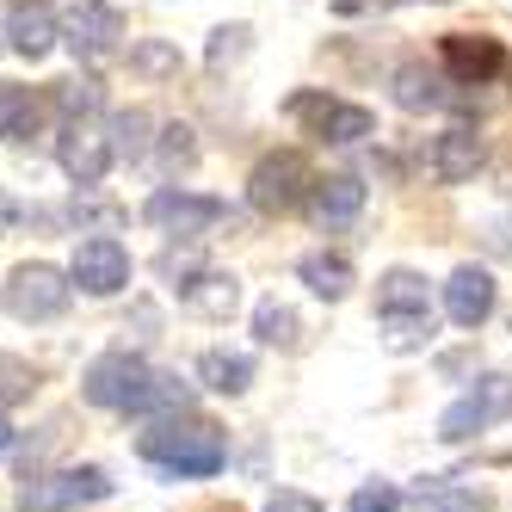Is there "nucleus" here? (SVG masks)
I'll list each match as a JSON object with an SVG mask.
<instances>
[{
    "label": "nucleus",
    "mask_w": 512,
    "mask_h": 512,
    "mask_svg": "<svg viewBox=\"0 0 512 512\" xmlns=\"http://www.w3.org/2000/svg\"><path fill=\"white\" fill-rule=\"evenodd\" d=\"M142 463H155L167 482H179V475H216L229 457V438L216 420H198V414H161L149 420V432L136 438Z\"/></svg>",
    "instance_id": "1"
},
{
    "label": "nucleus",
    "mask_w": 512,
    "mask_h": 512,
    "mask_svg": "<svg viewBox=\"0 0 512 512\" xmlns=\"http://www.w3.org/2000/svg\"><path fill=\"white\" fill-rule=\"evenodd\" d=\"M155 371L142 364L136 352H105L87 364V377H81V395L93 401V408H112V414H136L142 408V395H149Z\"/></svg>",
    "instance_id": "2"
},
{
    "label": "nucleus",
    "mask_w": 512,
    "mask_h": 512,
    "mask_svg": "<svg viewBox=\"0 0 512 512\" xmlns=\"http://www.w3.org/2000/svg\"><path fill=\"white\" fill-rule=\"evenodd\" d=\"M500 420H512V377L506 371H494V377L475 383L469 395H457L451 408L438 414V438H445V445H469L475 432H488Z\"/></svg>",
    "instance_id": "3"
},
{
    "label": "nucleus",
    "mask_w": 512,
    "mask_h": 512,
    "mask_svg": "<svg viewBox=\"0 0 512 512\" xmlns=\"http://www.w3.org/2000/svg\"><path fill=\"white\" fill-rule=\"evenodd\" d=\"M309 186H315L309 161L297 149H278V155H266L260 167H253L247 198H253V210H260V216H290L297 204H309Z\"/></svg>",
    "instance_id": "4"
},
{
    "label": "nucleus",
    "mask_w": 512,
    "mask_h": 512,
    "mask_svg": "<svg viewBox=\"0 0 512 512\" xmlns=\"http://www.w3.org/2000/svg\"><path fill=\"white\" fill-rule=\"evenodd\" d=\"M112 155H118V142L105 136L99 112H75V118H62L56 161H62V173L75 179V186H99V179H105V167H112Z\"/></svg>",
    "instance_id": "5"
},
{
    "label": "nucleus",
    "mask_w": 512,
    "mask_h": 512,
    "mask_svg": "<svg viewBox=\"0 0 512 512\" xmlns=\"http://www.w3.org/2000/svg\"><path fill=\"white\" fill-rule=\"evenodd\" d=\"M149 223L155 229H167V235H179V241H210L216 229L229 223V204L223 198H204V192H155L149 198Z\"/></svg>",
    "instance_id": "6"
},
{
    "label": "nucleus",
    "mask_w": 512,
    "mask_h": 512,
    "mask_svg": "<svg viewBox=\"0 0 512 512\" xmlns=\"http://www.w3.org/2000/svg\"><path fill=\"white\" fill-rule=\"evenodd\" d=\"M438 62H445V75L457 87H494V81H506V68H512L500 38H482V31H451V38L438 44Z\"/></svg>",
    "instance_id": "7"
},
{
    "label": "nucleus",
    "mask_w": 512,
    "mask_h": 512,
    "mask_svg": "<svg viewBox=\"0 0 512 512\" xmlns=\"http://www.w3.org/2000/svg\"><path fill=\"white\" fill-rule=\"evenodd\" d=\"M75 297V284H68L56 266H19L7 278V315L13 321H56Z\"/></svg>",
    "instance_id": "8"
},
{
    "label": "nucleus",
    "mask_w": 512,
    "mask_h": 512,
    "mask_svg": "<svg viewBox=\"0 0 512 512\" xmlns=\"http://www.w3.org/2000/svg\"><path fill=\"white\" fill-rule=\"evenodd\" d=\"M68 278H75L87 297H118L130 284V247L118 235H87L75 247V260H68Z\"/></svg>",
    "instance_id": "9"
},
{
    "label": "nucleus",
    "mask_w": 512,
    "mask_h": 512,
    "mask_svg": "<svg viewBox=\"0 0 512 512\" xmlns=\"http://www.w3.org/2000/svg\"><path fill=\"white\" fill-rule=\"evenodd\" d=\"M118 38H124V13L112 7V0H81V7L62 13V44L81 62H105L118 50Z\"/></svg>",
    "instance_id": "10"
},
{
    "label": "nucleus",
    "mask_w": 512,
    "mask_h": 512,
    "mask_svg": "<svg viewBox=\"0 0 512 512\" xmlns=\"http://www.w3.org/2000/svg\"><path fill=\"white\" fill-rule=\"evenodd\" d=\"M290 118L309 124L321 142H364L377 130V118L364 112V105H346L334 93H297V99H290Z\"/></svg>",
    "instance_id": "11"
},
{
    "label": "nucleus",
    "mask_w": 512,
    "mask_h": 512,
    "mask_svg": "<svg viewBox=\"0 0 512 512\" xmlns=\"http://www.w3.org/2000/svg\"><path fill=\"white\" fill-rule=\"evenodd\" d=\"M112 494V475L105 469H62V475H44V482H25L19 506L25 512H62V506H81V500H105Z\"/></svg>",
    "instance_id": "12"
},
{
    "label": "nucleus",
    "mask_w": 512,
    "mask_h": 512,
    "mask_svg": "<svg viewBox=\"0 0 512 512\" xmlns=\"http://www.w3.org/2000/svg\"><path fill=\"white\" fill-rule=\"evenodd\" d=\"M173 290H179V303H186V309H198V315H210V321H229V315L241 309L235 272H204V266H192V272L173 278Z\"/></svg>",
    "instance_id": "13"
},
{
    "label": "nucleus",
    "mask_w": 512,
    "mask_h": 512,
    "mask_svg": "<svg viewBox=\"0 0 512 512\" xmlns=\"http://www.w3.org/2000/svg\"><path fill=\"white\" fill-rule=\"evenodd\" d=\"M494 272H482V266H457L451 272V284H445V315L457 321V327H482L488 315H494Z\"/></svg>",
    "instance_id": "14"
},
{
    "label": "nucleus",
    "mask_w": 512,
    "mask_h": 512,
    "mask_svg": "<svg viewBox=\"0 0 512 512\" xmlns=\"http://www.w3.org/2000/svg\"><path fill=\"white\" fill-rule=\"evenodd\" d=\"M451 75H445V62L426 68V62H401L395 68V105L401 112H438V105H451Z\"/></svg>",
    "instance_id": "15"
},
{
    "label": "nucleus",
    "mask_w": 512,
    "mask_h": 512,
    "mask_svg": "<svg viewBox=\"0 0 512 512\" xmlns=\"http://www.w3.org/2000/svg\"><path fill=\"white\" fill-rule=\"evenodd\" d=\"M358 210H364V186L352 173H327V179H315L309 186V216L321 229H346V223H358Z\"/></svg>",
    "instance_id": "16"
},
{
    "label": "nucleus",
    "mask_w": 512,
    "mask_h": 512,
    "mask_svg": "<svg viewBox=\"0 0 512 512\" xmlns=\"http://www.w3.org/2000/svg\"><path fill=\"white\" fill-rule=\"evenodd\" d=\"M482 136H475L469 124H451L445 136L432 142V173L445 179V186H463V179H475V167H482Z\"/></svg>",
    "instance_id": "17"
},
{
    "label": "nucleus",
    "mask_w": 512,
    "mask_h": 512,
    "mask_svg": "<svg viewBox=\"0 0 512 512\" xmlns=\"http://www.w3.org/2000/svg\"><path fill=\"white\" fill-rule=\"evenodd\" d=\"M414 506L420 512H494V500L469 482H451V475H426L414 488Z\"/></svg>",
    "instance_id": "18"
},
{
    "label": "nucleus",
    "mask_w": 512,
    "mask_h": 512,
    "mask_svg": "<svg viewBox=\"0 0 512 512\" xmlns=\"http://www.w3.org/2000/svg\"><path fill=\"white\" fill-rule=\"evenodd\" d=\"M50 44H56V19H50V0H25V7L13 13V50L19 56H50Z\"/></svg>",
    "instance_id": "19"
},
{
    "label": "nucleus",
    "mask_w": 512,
    "mask_h": 512,
    "mask_svg": "<svg viewBox=\"0 0 512 512\" xmlns=\"http://www.w3.org/2000/svg\"><path fill=\"white\" fill-rule=\"evenodd\" d=\"M198 377H204V389H216V395H247V383H253V358L216 346V352L198 358Z\"/></svg>",
    "instance_id": "20"
},
{
    "label": "nucleus",
    "mask_w": 512,
    "mask_h": 512,
    "mask_svg": "<svg viewBox=\"0 0 512 512\" xmlns=\"http://www.w3.org/2000/svg\"><path fill=\"white\" fill-rule=\"evenodd\" d=\"M303 284L315 290V297H327V303H340L346 290H352V260L346 253H303Z\"/></svg>",
    "instance_id": "21"
},
{
    "label": "nucleus",
    "mask_w": 512,
    "mask_h": 512,
    "mask_svg": "<svg viewBox=\"0 0 512 512\" xmlns=\"http://www.w3.org/2000/svg\"><path fill=\"white\" fill-rule=\"evenodd\" d=\"M38 112H44V99L31 93V87L0 81V136H7V142H19V136L38 130Z\"/></svg>",
    "instance_id": "22"
},
{
    "label": "nucleus",
    "mask_w": 512,
    "mask_h": 512,
    "mask_svg": "<svg viewBox=\"0 0 512 512\" xmlns=\"http://www.w3.org/2000/svg\"><path fill=\"white\" fill-rule=\"evenodd\" d=\"M395 309H432L426 278H420V272H408V266L383 272V284H377V315H395Z\"/></svg>",
    "instance_id": "23"
},
{
    "label": "nucleus",
    "mask_w": 512,
    "mask_h": 512,
    "mask_svg": "<svg viewBox=\"0 0 512 512\" xmlns=\"http://www.w3.org/2000/svg\"><path fill=\"white\" fill-rule=\"evenodd\" d=\"M377 327L389 352H420L432 340V309H395V315H377Z\"/></svg>",
    "instance_id": "24"
},
{
    "label": "nucleus",
    "mask_w": 512,
    "mask_h": 512,
    "mask_svg": "<svg viewBox=\"0 0 512 512\" xmlns=\"http://www.w3.org/2000/svg\"><path fill=\"white\" fill-rule=\"evenodd\" d=\"M253 334H260V346H297V315H290L278 297H266L253 309Z\"/></svg>",
    "instance_id": "25"
},
{
    "label": "nucleus",
    "mask_w": 512,
    "mask_h": 512,
    "mask_svg": "<svg viewBox=\"0 0 512 512\" xmlns=\"http://www.w3.org/2000/svg\"><path fill=\"white\" fill-rule=\"evenodd\" d=\"M112 142H118L124 161H142L149 155V112H118L112 118Z\"/></svg>",
    "instance_id": "26"
},
{
    "label": "nucleus",
    "mask_w": 512,
    "mask_h": 512,
    "mask_svg": "<svg viewBox=\"0 0 512 512\" xmlns=\"http://www.w3.org/2000/svg\"><path fill=\"white\" fill-rule=\"evenodd\" d=\"M161 161H167V173H179V167L198 161V142H192L186 124H167V130H161Z\"/></svg>",
    "instance_id": "27"
},
{
    "label": "nucleus",
    "mask_w": 512,
    "mask_h": 512,
    "mask_svg": "<svg viewBox=\"0 0 512 512\" xmlns=\"http://www.w3.org/2000/svg\"><path fill=\"white\" fill-rule=\"evenodd\" d=\"M130 68H142V75H179V50L161 44V38H149L142 50H130Z\"/></svg>",
    "instance_id": "28"
},
{
    "label": "nucleus",
    "mask_w": 512,
    "mask_h": 512,
    "mask_svg": "<svg viewBox=\"0 0 512 512\" xmlns=\"http://www.w3.org/2000/svg\"><path fill=\"white\" fill-rule=\"evenodd\" d=\"M235 56H247V25H216L210 31V68H223Z\"/></svg>",
    "instance_id": "29"
},
{
    "label": "nucleus",
    "mask_w": 512,
    "mask_h": 512,
    "mask_svg": "<svg viewBox=\"0 0 512 512\" xmlns=\"http://www.w3.org/2000/svg\"><path fill=\"white\" fill-rule=\"evenodd\" d=\"M352 512H401V488L395 482H364L352 494Z\"/></svg>",
    "instance_id": "30"
},
{
    "label": "nucleus",
    "mask_w": 512,
    "mask_h": 512,
    "mask_svg": "<svg viewBox=\"0 0 512 512\" xmlns=\"http://www.w3.org/2000/svg\"><path fill=\"white\" fill-rule=\"evenodd\" d=\"M31 389H38V383H31L25 364L19 358H0V401H25Z\"/></svg>",
    "instance_id": "31"
},
{
    "label": "nucleus",
    "mask_w": 512,
    "mask_h": 512,
    "mask_svg": "<svg viewBox=\"0 0 512 512\" xmlns=\"http://www.w3.org/2000/svg\"><path fill=\"white\" fill-rule=\"evenodd\" d=\"M266 512H327L315 494H297V488H278L272 500H266Z\"/></svg>",
    "instance_id": "32"
},
{
    "label": "nucleus",
    "mask_w": 512,
    "mask_h": 512,
    "mask_svg": "<svg viewBox=\"0 0 512 512\" xmlns=\"http://www.w3.org/2000/svg\"><path fill=\"white\" fill-rule=\"evenodd\" d=\"M13 451V426H7V414H0V457Z\"/></svg>",
    "instance_id": "33"
},
{
    "label": "nucleus",
    "mask_w": 512,
    "mask_h": 512,
    "mask_svg": "<svg viewBox=\"0 0 512 512\" xmlns=\"http://www.w3.org/2000/svg\"><path fill=\"white\" fill-rule=\"evenodd\" d=\"M494 241H500V247H506V253H512V216H506V223H500V229H494Z\"/></svg>",
    "instance_id": "34"
}]
</instances>
